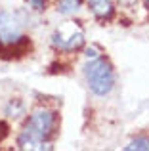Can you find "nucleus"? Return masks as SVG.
Returning <instances> with one entry per match:
<instances>
[{"mask_svg": "<svg viewBox=\"0 0 149 151\" xmlns=\"http://www.w3.org/2000/svg\"><path fill=\"white\" fill-rule=\"evenodd\" d=\"M6 113L10 115V117H19V115H23V105L17 100H14L10 105L6 107Z\"/></svg>", "mask_w": 149, "mask_h": 151, "instance_id": "8", "label": "nucleus"}, {"mask_svg": "<svg viewBox=\"0 0 149 151\" xmlns=\"http://www.w3.org/2000/svg\"><path fill=\"white\" fill-rule=\"evenodd\" d=\"M52 44H54V48H57V50L73 52V50L82 48V44H84V35H82V31H74V29L71 33H65V29H59V31L54 33Z\"/></svg>", "mask_w": 149, "mask_h": 151, "instance_id": "4", "label": "nucleus"}, {"mask_svg": "<svg viewBox=\"0 0 149 151\" xmlns=\"http://www.w3.org/2000/svg\"><path fill=\"white\" fill-rule=\"evenodd\" d=\"M124 4H132V2H136V0H122Z\"/></svg>", "mask_w": 149, "mask_h": 151, "instance_id": "12", "label": "nucleus"}, {"mask_svg": "<svg viewBox=\"0 0 149 151\" xmlns=\"http://www.w3.org/2000/svg\"><path fill=\"white\" fill-rule=\"evenodd\" d=\"M27 2H29V6L33 8V10H37V12H42L44 6H46L44 0H27Z\"/></svg>", "mask_w": 149, "mask_h": 151, "instance_id": "9", "label": "nucleus"}, {"mask_svg": "<svg viewBox=\"0 0 149 151\" xmlns=\"http://www.w3.org/2000/svg\"><path fill=\"white\" fill-rule=\"evenodd\" d=\"M86 2H88L92 14L96 15L97 19H101V21H105V19H109L113 15V4H111V0H86Z\"/></svg>", "mask_w": 149, "mask_h": 151, "instance_id": "5", "label": "nucleus"}, {"mask_svg": "<svg viewBox=\"0 0 149 151\" xmlns=\"http://www.w3.org/2000/svg\"><path fill=\"white\" fill-rule=\"evenodd\" d=\"M86 58H88V59H94V58H100V55H97V52L94 50V48H88V50H86Z\"/></svg>", "mask_w": 149, "mask_h": 151, "instance_id": "11", "label": "nucleus"}, {"mask_svg": "<svg viewBox=\"0 0 149 151\" xmlns=\"http://www.w3.org/2000/svg\"><path fill=\"white\" fill-rule=\"evenodd\" d=\"M57 115L50 109H38L27 119L23 130L19 132L17 145L19 149H50L46 140L56 132Z\"/></svg>", "mask_w": 149, "mask_h": 151, "instance_id": "1", "label": "nucleus"}, {"mask_svg": "<svg viewBox=\"0 0 149 151\" xmlns=\"http://www.w3.org/2000/svg\"><path fill=\"white\" fill-rule=\"evenodd\" d=\"M27 48H31V42L23 37L21 21L14 14L0 10V54H25Z\"/></svg>", "mask_w": 149, "mask_h": 151, "instance_id": "2", "label": "nucleus"}, {"mask_svg": "<svg viewBox=\"0 0 149 151\" xmlns=\"http://www.w3.org/2000/svg\"><path fill=\"white\" fill-rule=\"evenodd\" d=\"M84 77L88 82L90 90L96 96H107L115 86V73L107 59L94 58L88 65L84 67Z\"/></svg>", "mask_w": 149, "mask_h": 151, "instance_id": "3", "label": "nucleus"}, {"mask_svg": "<svg viewBox=\"0 0 149 151\" xmlns=\"http://www.w3.org/2000/svg\"><path fill=\"white\" fill-rule=\"evenodd\" d=\"M80 4H82V0H59L57 2V10L63 15H71L74 12H78Z\"/></svg>", "mask_w": 149, "mask_h": 151, "instance_id": "6", "label": "nucleus"}, {"mask_svg": "<svg viewBox=\"0 0 149 151\" xmlns=\"http://www.w3.org/2000/svg\"><path fill=\"white\" fill-rule=\"evenodd\" d=\"M124 149H126V151H134V149H138V151H147V149H149V140H147V138H136V140H132Z\"/></svg>", "mask_w": 149, "mask_h": 151, "instance_id": "7", "label": "nucleus"}, {"mask_svg": "<svg viewBox=\"0 0 149 151\" xmlns=\"http://www.w3.org/2000/svg\"><path fill=\"white\" fill-rule=\"evenodd\" d=\"M8 130H10V126H8L6 122H2V121H0V142H2L4 138L8 136Z\"/></svg>", "mask_w": 149, "mask_h": 151, "instance_id": "10", "label": "nucleus"}, {"mask_svg": "<svg viewBox=\"0 0 149 151\" xmlns=\"http://www.w3.org/2000/svg\"><path fill=\"white\" fill-rule=\"evenodd\" d=\"M145 4H147V6H149V0H145Z\"/></svg>", "mask_w": 149, "mask_h": 151, "instance_id": "13", "label": "nucleus"}]
</instances>
